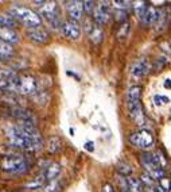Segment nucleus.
I'll return each instance as SVG.
<instances>
[{"label": "nucleus", "instance_id": "f257e3e1", "mask_svg": "<svg viewBox=\"0 0 171 192\" xmlns=\"http://www.w3.org/2000/svg\"><path fill=\"white\" fill-rule=\"evenodd\" d=\"M7 142L12 148L20 149L24 152L41 150L45 145L41 131L35 127L34 123L18 122L16 124L8 126L6 129Z\"/></svg>", "mask_w": 171, "mask_h": 192}, {"label": "nucleus", "instance_id": "f03ea898", "mask_svg": "<svg viewBox=\"0 0 171 192\" xmlns=\"http://www.w3.org/2000/svg\"><path fill=\"white\" fill-rule=\"evenodd\" d=\"M10 92L16 95L35 96L39 93V81L31 74H16Z\"/></svg>", "mask_w": 171, "mask_h": 192}, {"label": "nucleus", "instance_id": "7ed1b4c3", "mask_svg": "<svg viewBox=\"0 0 171 192\" xmlns=\"http://www.w3.org/2000/svg\"><path fill=\"white\" fill-rule=\"evenodd\" d=\"M0 168L4 172H8L12 174H22L28 171L30 164L24 154L12 153L6 154L0 158Z\"/></svg>", "mask_w": 171, "mask_h": 192}, {"label": "nucleus", "instance_id": "20e7f679", "mask_svg": "<svg viewBox=\"0 0 171 192\" xmlns=\"http://www.w3.org/2000/svg\"><path fill=\"white\" fill-rule=\"evenodd\" d=\"M8 14H11L18 22L23 23L27 29H34V27H39L42 23V18L38 12L32 11L28 7L20 6V4H15L11 6L8 10Z\"/></svg>", "mask_w": 171, "mask_h": 192}, {"label": "nucleus", "instance_id": "39448f33", "mask_svg": "<svg viewBox=\"0 0 171 192\" xmlns=\"http://www.w3.org/2000/svg\"><path fill=\"white\" fill-rule=\"evenodd\" d=\"M34 4H38V7H39L38 14L43 16L53 29H61L64 22H61L58 6L55 1H34Z\"/></svg>", "mask_w": 171, "mask_h": 192}, {"label": "nucleus", "instance_id": "423d86ee", "mask_svg": "<svg viewBox=\"0 0 171 192\" xmlns=\"http://www.w3.org/2000/svg\"><path fill=\"white\" fill-rule=\"evenodd\" d=\"M140 164L144 168L145 173H148L152 179H159V180L163 179L164 171L158 164L156 158H155V153H150V152L142 153L140 154Z\"/></svg>", "mask_w": 171, "mask_h": 192}, {"label": "nucleus", "instance_id": "0eeeda50", "mask_svg": "<svg viewBox=\"0 0 171 192\" xmlns=\"http://www.w3.org/2000/svg\"><path fill=\"white\" fill-rule=\"evenodd\" d=\"M129 142L135 148L139 149H148L150 146H152L154 143V135L152 133L145 129H142V130L136 131V133H132L129 135Z\"/></svg>", "mask_w": 171, "mask_h": 192}, {"label": "nucleus", "instance_id": "6e6552de", "mask_svg": "<svg viewBox=\"0 0 171 192\" xmlns=\"http://www.w3.org/2000/svg\"><path fill=\"white\" fill-rule=\"evenodd\" d=\"M109 1H100L99 4L96 6L94 11L92 14V19L94 23H97L99 26H102V24L108 23L110 18V6Z\"/></svg>", "mask_w": 171, "mask_h": 192}, {"label": "nucleus", "instance_id": "1a4fd4ad", "mask_svg": "<svg viewBox=\"0 0 171 192\" xmlns=\"http://www.w3.org/2000/svg\"><path fill=\"white\" fill-rule=\"evenodd\" d=\"M85 30L88 33V37L89 39L93 42L94 45H99L102 42V38H104V31H102V27L99 26L97 23H94L92 21H85Z\"/></svg>", "mask_w": 171, "mask_h": 192}, {"label": "nucleus", "instance_id": "9d476101", "mask_svg": "<svg viewBox=\"0 0 171 192\" xmlns=\"http://www.w3.org/2000/svg\"><path fill=\"white\" fill-rule=\"evenodd\" d=\"M61 31L64 34V37H66L67 39L75 41L78 39L81 35V26L78 24V22L75 21H65L61 26Z\"/></svg>", "mask_w": 171, "mask_h": 192}, {"label": "nucleus", "instance_id": "9b49d317", "mask_svg": "<svg viewBox=\"0 0 171 192\" xmlns=\"http://www.w3.org/2000/svg\"><path fill=\"white\" fill-rule=\"evenodd\" d=\"M26 35L31 39L32 42L35 43H39V45H43L47 43L50 41V34L46 29L43 27H34V29H27L26 31Z\"/></svg>", "mask_w": 171, "mask_h": 192}, {"label": "nucleus", "instance_id": "f8f14e48", "mask_svg": "<svg viewBox=\"0 0 171 192\" xmlns=\"http://www.w3.org/2000/svg\"><path fill=\"white\" fill-rule=\"evenodd\" d=\"M66 7V12L69 15L70 21H75L78 22L80 19H82V15H84V3L82 1H77V0H73V1H66L65 3Z\"/></svg>", "mask_w": 171, "mask_h": 192}, {"label": "nucleus", "instance_id": "ddd939ff", "mask_svg": "<svg viewBox=\"0 0 171 192\" xmlns=\"http://www.w3.org/2000/svg\"><path fill=\"white\" fill-rule=\"evenodd\" d=\"M150 69H151L150 61H148L147 58H139L131 65L129 71H131V74H132L134 77L142 79V77H144L145 74L150 72Z\"/></svg>", "mask_w": 171, "mask_h": 192}, {"label": "nucleus", "instance_id": "4468645a", "mask_svg": "<svg viewBox=\"0 0 171 192\" xmlns=\"http://www.w3.org/2000/svg\"><path fill=\"white\" fill-rule=\"evenodd\" d=\"M8 113H10V116L18 119V122H28V123L35 124V119L32 116V114L30 113L28 110L23 108V107L14 106L11 108H8Z\"/></svg>", "mask_w": 171, "mask_h": 192}, {"label": "nucleus", "instance_id": "2eb2a0df", "mask_svg": "<svg viewBox=\"0 0 171 192\" xmlns=\"http://www.w3.org/2000/svg\"><path fill=\"white\" fill-rule=\"evenodd\" d=\"M16 74L18 73H15L12 69L0 68V91L10 92L11 85H12V83H14Z\"/></svg>", "mask_w": 171, "mask_h": 192}, {"label": "nucleus", "instance_id": "dca6fc26", "mask_svg": "<svg viewBox=\"0 0 171 192\" xmlns=\"http://www.w3.org/2000/svg\"><path fill=\"white\" fill-rule=\"evenodd\" d=\"M61 165L58 163H47L46 166H43L42 173L45 174V177L47 179V181H53L55 179H58V176L61 174Z\"/></svg>", "mask_w": 171, "mask_h": 192}, {"label": "nucleus", "instance_id": "f3484780", "mask_svg": "<svg viewBox=\"0 0 171 192\" xmlns=\"http://www.w3.org/2000/svg\"><path fill=\"white\" fill-rule=\"evenodd\" d=\"M0 41H4L7 43H18L20 41L19 34L14 29H7V27H0Z\"/></svg>", "mask_w": 171, "mask_h": 192}, {"label": "nucleus", "instance_id": "a211bd4d", "mask_svg": "<svg viewBox=\"0 0 171 192\" xmlns=\"http://www.w3.org/2000/svg\"><path fill=\"white\" fill-rule=\"evenodd\" d=\"M47 183H49L47 179L45 177V174L41 172V173L38 174V176H35L32 180H30L28 183L24 184L23 188L24 189H39V188H45V185H46Z\"/></svg>", "mask_w": 171, "mask_h": 192}, {"label": "nucleus", "instance_id": "6ab92c4d", "mask_svg": "<svg viewBox=\"0 0 171 192\" xmlns=\"http://www.w3.org/2000/svg\"><path fill=\"white\" fill-rule=\"evenodd\" d=\"M167 21H168V15L166 12L164 8H156V21H155V27H156L158 31L160 30H164L167 26Z\"/></svg>", "mask_w": 171, "mask_h": 192}, {"label": "nucleus", "instance_id": "aec40b11", "mask_svg": "<svg viewBox=\"0 0 171 192\" xmlns=\"http://www.w3.org/2000/svg\"><path fill=\"white\" fill-rule=\"evenodd\" d=\"M18 21L8 12H0V27H7V29H14L16 27Z\"/></svg>", "mask_w": 171, "mask_h": 192}, {"label": "nucleus", "instance_id": "412c9836", "mask_svg": "<svg viewBox=\"0 0 171 192\" xmlns=\"http://www.w3.org/2000/svg\"><path fill=\"white\" fill-rule=\"evenodd\" d=\"M155 21H156V8L152 6H150L147 8V11H145L144 16H143V19L140 22H142L143 26H152V24H155Z\"/></svg>", "mask_w": 171, "mask_h": 192}, {"label": "nucleus", "instance_id": "4be33fe9", "mask_svg": "<svg viewBox=\"0 0 171 192\" xmlns=\"http://www.w3.org/2000/svg\"><path fill=\"white\" fill-rule=\"evenodd\" d=\"M14 54V47L12 45L7 43L4 41H0V62L10 60Z\"/></svg>", "mask_w": 171, "mask_h": 192}, {"label": "nucleus", "instance_id": "5701e85b", "mask_svg": "<svg viewBox=\"0 0 171 192\" xmlns=\"http://www.w3.org/2000/svg\"><path fill=\"white\" fill-rule=\"evenodd\" d=\"M125 100H127V103H129V102L142 100V87H139V85L131 87V88L127 91Z\"/></svg>", "mask_w": 171, "mask_h": 192}, {"label": "nucleus", "instance_id": "b1692460", "mask_svg": "<svg viewBox=\"0 0 171 192\" xmlns=\"http://www.w3.org/2000/svg\"><path fill=\"white\" fill-rule=\"evenodd\" d=\"M148 7L150 6H148V3H145V1H134V3H132V8H134L136 16L139 18V21L143 19V16H144Z\"/></svg>", "mask_w": 171, "mask_h": 192}, {"label": "nucleus", "instance_id": "393cba45", "mask_svg": "<svg viewBox=\"0 0 171 192\" xmlns=\"http://www.w3.org/2000/svg\"><path fill=\"white\" fill-rule=\"evenodd\" d=\"M128 180V188L129 192H144V185L140 181V179H135V177H129Z\"/></svg>", "mask_w": 171, "mask_h": 192}, {"label": "nucleus", "instance_id": "a878e982", "mask_svg": "<svg viewBox=\"0 0 171 192\" xmlns=\"http://www.w3.org/2000/svg\"><path fill=\"white\" fill-rule=\"evenodd\" d=\"M62 188H64V184L61 183L59 179H55L53 181H49V183L45 185L43 192H61Z\"/></svg>", "mask_w": 171, "mask_h": 192}, {"label": "nucleus", "instance_id": "bb28decb", "mask_svg": "<svg viewBox=\"0 0 171 192\" xmlns=\"http://www.w3.org/2000/svg\"><path fill=\"white\" fill-rule=\"evenodd\" d=\"M116 171L120 173V176H129L132 173V166L127 164L125 161H120L116 165Z\"/></svg>", "mask_w": 171, "mask_h": 192}, {"label": "nucleus", "instance_id": "cd10ccee", "mask_svg": "<svg viewBox=\"0 0 171 192\" xmlns=\"http://www.w3.org/2000/svg\"><path fill=\"white\" fill-rule=\"evenodd\" d=\"M47 149H49V152L53 154L59 152V149H61V139H59L58 137H51V138L49 139V146H47Z\"/></svg>", "mask_w": 171, "mask_h": 192}, {"label": "nucleus", "instance_id": "c85d7f7f", "mask_svg": "<svg viewBox=\"0 0 171 192\" xmlns=\"http://www.w3.org/2000/svg\"><path fill=\"white\" fill-rule=\"evenodd\" d=\"M128 33H129V23H128V22L121 23L119 27V30H117V39H119V41L125 39L128 35Z\"/></svg>", "mask_w": 171, "mask_h": 192}, {"label": "nucleus", "instance_id": "c756f323", "mask_svg": "<svg viewBox=\"0 0 171 192\" xmlns=\"http://www.w3.org/2000/svg\"><path fill=\"white\" fill-rule=\"evenodd\" d=\"M113 16H115V21L120 22V24H121V23H125V22H127L128 14H127V11H124V10H115Z\"/></svg>", "mask_w": 171, "mask_h": 192}, {"label": "nucleus", "instance_id": "7c9ffc66", "mask_svg": "<svg viewBox=\"0 0 171 192\" xmlns=\"http://www.w3.org/2000/svg\"><path fill=\"white\" fill-rule=\"evenodd\" d=\"M140 181L143 183V185H144V188H154V179L151 177L148 173H143L142 177H140Z\"/></svg>", "mask_w": 171, "mask_h": 192}, {"label": "nucleus", "instance_id": "2f4dec72", "mask_svg": "<svg viewBox=\"0 0 171 192\" xmlns=\"http://www.w3.org/2000/svg\"><path fill=\"white\" fill-rule=\"evenodd\" d=\"M113 7H115V10H124V11H127V8H129L131 6H132V3L131 1H119V0H116V1H113Z\"/></svg>", "mask_w": 171, "mask_h": 192}, {"label": "nucleus", "instance_id": "473e14b6", "mask_svg": "<svg viewBox=\"0 0 171 192\" xmlns=\"http://www.w3.org/2000/svg\"><path fill=\"white\" fill-rule=\"evenodd\" d=\"M155 158H156L160 168H164V166L167 165V160H166V157L162 154V152H156V153H155Z\"/></svg>", "mask_w": 171, "mask_h": 192}, {"label": "nucleus", "instance_id": "72a5a7b5", "mask_svg": "<svg viewBox=\"0 0 171 192\" xmlns=\"http://www.w3.org/2000/svg\"><path fill=\"white\" fill-rule=\"evenodd\" d=\"M84 3V11L86 12V14L92 15L93 11H94V8H96V6H94V1H82Z\"/></svg>", "mask_w": 171, "mask_h": 192}, {"label": "nucleus", "instance_id": "f704fd0d", "mask_svg": "<svg viewBox=\"0 0 171 192\" xmlns=\"http://www.w3.org/2000/svg\"><path fill=\"white\" fill-rule=\"evenodd\" d=\"M154 99H155L156 106H162V104H164V103H168V98H166V96H159V95H156Z\"/></svg>", "mask_w": 171, "mask_h": 192}, {"label": "nucleus", "instance_id": "c9c22d12", "mask_svg": "<svg viewBox=\"0 0 171 192\" xmlns=\"http://www.w3.org/2000/svg\"><path fill=\"white\" fill-rule=\"evenodd\" d=\"M85 149H86L88 152H93V150H94V143H93L92 141L86 142V143H85Z\"/></svg>", "mask_w": 171, "mask_h": 192}, {"label": "nucleus", "instance_id": "e433bc0d", "mask_svg": "<svg viewBox=\"0 0 171 192\" xmlns=\"http://www.w3.org/2000/svg\"><path fill=\"white\" fill-rule=\"evenodd\" d=\"M102 192H115V189H113V187L110 184H105L102 187Z\"/></svg>", "mask_w": 171, "mask_h": 192}, {"label": "nucleus", "instance_id": "4c0bfd02", "mask_svg": "<svg viewBox=\"0 0 171 192\" xmlns=\"http://www.w3.org/2000/svg\"><path fill=\"white\" fill-rule=\"evenodd\" d=\"M164 87H166V88H168V89H171V80H166V81H164Z\"/></svg>", "mask_w": 171, "mask_h": 192}, {"label": "nucleus", "instance_id": "58836bf2", "mask_svg": "<svg viewBox=\"0 0 171 192\" xmlns=\"http://www.w3.org/2000/svg\"><path fill=\"white\" fill-rule=\"evenodd\" d=\"M144 192H156V189H154V188H144Z\"/></svg>", "mask_w": 171, "mask_h": 192}, {"label": "nucleus", "instance_id": "ea45409f", "mask_svg": "<svg viewBox=\"0 0 171 192\" xmlns=\"http://www.w3.org/2000/svg\"><path fill=\"white\" fill-rule=\"evenodd\" d=\"M168 192H171V187H170V189H168Z\"/></svg>", "mask_w": 171, "mask_h": 192}]
</instances>
